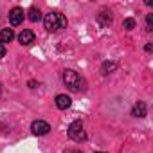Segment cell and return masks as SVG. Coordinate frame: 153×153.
<instances>
[{"instance_id": "cell-1", "label": "cell", "mask_w": 153, "mask_h": 153, "mask_svg": "<svg viewBox=\"0 0 153 153\" xmlns=\"http://www.w3.org/2000/svg\"><path fill=\"white\" fill-rule=\"evenodd\" d=\"M67 24H68L67 18L61 13H58V11H51V13H47L43 16V25H45V29L49 33H56V31L67 27Z\"/></svg>"}, {"instance_id": "cell-2", "label": "cell", "mask_w": 153, "mask_h": 153, "mask_svg": "<svg viewBox=\"0 0 153 153\" xmlns=\"http://www.w3.org/2000/svg\"><path fill=\"white\" fill-rule=\"evenodd\" d=\"M63 83L72 92H81V90H85V85H87L85 79L76 70H65L63 72Z\"/></svg>"}, {"instance_id": "cell-3", "label": "cell", "mask_w": 153, "mask_h": 153, "mask_svg": "<svg viewBox=\"0 0 153 153\" xmlns=\"http://www.w3.org/2000/svg\"><path fill=\"white\" fill-rule=\"evenodd\" d=\"M68 137L76 142H85L87 140V133H85V128H83L81 121H74L68 126Z\"/></svg>"}, {"instance_id": "cell-4", "label": "cell", "mask_w": 153, "mask_h": 153, "mask_svg": "<svg viewBox=\"0 0 153 153\" xmlns=\"http://www.w3.org/2000/svg\"><path fill=\"white\" fill-rule=\"evenodd\" d=\"M31 130H33L34 135H47L51 131V124L45 123V121H34L31 124Z\"/></svg>"}, {"instance_id": "cell-5", "label": "cell", "mask_w": 153, "mask_h": 153, "mask_svg": "<svg viewBox=\"0 0 153 153\" xmlns=\"http://www.w3.org/2000/svg\"><path fill=\"white\" fill-rule=\"evenodd\" d=\"M9 22H11V25H20V24L24 22V9L13 7V9L9 11Z\"/></svg>"}, {"instance_id": "cell-6", "label": "cell", "mask_w": 153, "mask_h": 153, "mask_svg": "<svg viewBox=\"0 0 153 153\" xmlns=\"http://www.w3.org/2000/svg\"><path fill=\"white\" fill-rule=\"evenodd\" d=\"M18 42H20L22 45H31V43L34 42V33L29 31V29H24V31L18 34Z\"/></svg>"}, {"instance_id": "cell-7", "label": "cell", "mask_w": 153, "mask_h": 153, "mask_svg": "<svg viewBox=\"0 0 153 153\" xmlns=\"http://www.w3.org/2000/svg\"><path fill=\"white\" fill-rule=\"evenodd\" d=\"M70 105H72V99H70L68 96H65V94L56 96V106H58L59 110H67Z\"/></svg>"}, {"instance_id": "cell-8", "label": "cell", "mask_w": 153, "mask_h": 153, "mask_svg": "<svg viewBox=\"0 0 153 153\" xmlns=\"http://www.w3.org/2000/svg\"><path fill=\"white\" fill-rule=\"evenodd\" d=\"M13 38H15L13 29H2V31H0V43H2V45L13 42Z\"/></svg>"}, {"instance_id": "cell-9", "label": "cell", "mask_w": 153, "mask_h": 153, "mask_svg": "<svg viewBox=\"0 0 153 153\" xmlns=\"http://www.w3.org/2000/svg\"><path fill=\"white\" fill-rule=\"evenodd\" d=\"M115 68H117V63H115V61H105L103 67H101V74H103V76H108V74L114 72Z\"/></svg>"}, {"instance_id": "cell-10", "label": "cell", "mask_w": 153, "mask_h": 153, "mask_svg": "<svg viewBox=\"0 0 153 153\" xmlns=\"http://www.w3.org/2000/svg\"><path fill=\"white\" fill-rule=\"evenodd\" d=\"M97 18H99L105 25H108V24H112V11H108V9H101V13L97 15Z\"/></svg>"}, {"instance_id": "cell-11", "label": "cell", "mask_w": 153, "mask_h": 153, "mask_svg": "<svg viewBox=\"0 0 153 153\" xmlns=\"http://www.w3.org/2000/svg\"><path fill=\"white\" fill-rule=\"evenodd\" d=\"M131 115H135V117H144V115H146V105H144V103H137V105L133 106Z\"/></svg>"}, {"instance_id": "cell-12", "label": "cell", "mask_w": 153, "mask_h": 153, "mask_svg": "<svg viewBox=\"0 0 153 153\" xmlns=\"http://www.w3.org/2000/svg\"><path fill=\"white\" fill-rule=\"evenodd\" d=\"M29 20H31V22H40V20H42V13H40V9L31 7V9H29Z\"/></svg>"}, {"instance_id": "cell-13", "label": "cell", "mask_w": 153, "mask_h": 153, "mask_svg": "<svg viewBox=\"0 0 153 153\" xmlns=\"http://www.w3.org/2000/svg\"><path fill=\"white\" fill-rule=\"evenodd\" d=\"M123 27H124L126 31H131V29L135 27V20H133V18H126V20L123 22Z\"/></svg>"}, {"instance_id": "cell-14", "label": "cell", "mask_w": 153, "mask_h": 153, "mask_svg": "<svg viewBox=\"0 0 153 153\" xmlns=\"http://www.w3.org/2000/svg\"><path fill=\"white\" fill-rule=\"evenodd\" d=\"M146 31H148V33L153 31V16H151V15H148V18H146Z\"/></svg>"}, {"instance_id": "cell-15", "label": "cell", "mask_w": 153, "mask_h": 153, "mask_svg": "<svg viewBox=\"0 0 153 153\" xmlns=\"http://www.w3.org/2000/svg\"><path fill=\"white\" fill-rule=\"evenodd\" d=\"M4 56H6V47H4L2 43H0V59H2Z\"/></svg>"}, {"instance_id": "cell-16", "label": "cell", "mask_w": 153, "mask_h": 153, "mask_svg": "<svg viewBox=\"0 0 153 153\" xmlns=\"http://www.w3.org/2000/svg\"><path fill=\"white\" fill-rule=\"evenodd\" d=\"M146 51H148V52H151V51H153V45H151V43H148V45H146Z\"/></svg>"}, {"instance_id": "cell-17", "label": "cell", "mask_w": 153, "mask_h": 153, "mask_svg": "<svg viewBox=\"0 0 153 153\" xmlns=\"http://www.w3.org/2000/svg\"><path fill=\"white\" fill-rule=\"evenodd\" d=\"M67 153H81V151H78V149H70V151H67Z\"/></svg>"}, {"instance_id": "cell-18", "label": "cell", "mask_w": 153, "mask_h": 153, "mask_svg": "<svg viewBox=\"0 0 153 153\" xmlns=\"http://www.w3.org/2000/svg\"><path fill=\"white\" fill-rule=\"evenodd\" d=\"M96 153H105V151H96Z\"/></svg>"}, {"instance_id": "cell-19", "label": "cell", "mask_w": 153, "mask_h": 153, "mask_svg": "<svg viewBox=\"0 0 153 153\" xmlns=\"http://www.w3.org/2000/svg\"><path fill=\"white\" fill-rule=\"evenodd\" d=\"M0 92H2V88H0Z\"/></svg>"}]
</instances>
